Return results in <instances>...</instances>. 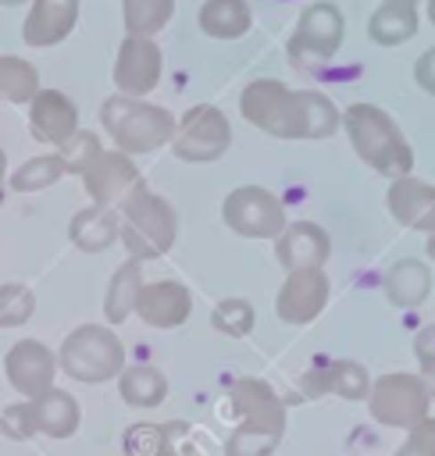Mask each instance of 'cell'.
Instances as JSON below:
<instances>
[{
	"instance_id": "obj_34",
	"label": "cell",
	"mask_w": 435,
	"mask_h": 456,
	"mask_svg": "<svg viewBox=\"0 0 435 456\" xmlns=\"http://www.w3.org/2000/svg\"><path fill=\"white\" fill-rule=\"evenodd\" d=\"M32 292L25 285H0V328L25 324L32 317Z\"/></svg>"
},
{
	"instance_id": "obj_1",
	"label": "cell",
	"mask_w": 435,
	"mask_h": 456,
	"mask_svg": "<svg viewBox=\"0 0 435 456\" xmlns=\"http://www.w3.org/2000/svg\"><path fill=\"white\" fill-rule=\"evenodd\" d=\"M239 110L275 139H328L339 128V110L324 93H296L278 78L250 82L239 96Z\"/></svg>"
},
{
	"instance_id": "obj_28",
	"label": "cell",
	"mask_w": 435,
	"mask_h": 456,
	"mask_svg": "<svg viewBox=\"0 0 435 456\" xmlns=\"http://www.w3.org/2000/svg\"><path fill=\"white\" fill-rule=\"evenodd\" d=\"M36 93H39L36 68L14 53H0V100L4 103H29Z\"/></svg>"
},
{
	"instance_id": "obj_9",
	"label": "cell",
	"mask_w": 435,
	"mask_h": 456,
	"mask_svg": "<svg viewBox=\"0 0 435 456\" xmlns=\"http://www.w3.org/2000/svg\"><path fill=\"white\" fill-rule=\"evenodd\" d=\"M232 142V128L228 118L214 107V103H196L185 110V118L175 125L171 135V150L178 160L189 164H203V160H218Z\"/></svg>"
},
{
	"instance_id": "obj_39",
	"label": "cell",
	"mask_w": 435,
	"mask_h": 456,
	"mask_svg": "<svg viewBox=\"0 0 435 456\" xmlns=\"http://www.w3.org/2000/svg\"><path fill=\"white\" fill-rule=\"evenodd\" d=\"M414 78H417L421 89H428L435 96V46L428 53H421V61L414 64Z\"/></svg>"
},
{
	"instance_id": "obj_8",
	"label": "cell",
	"mask_w": 435,
	"mask_h": 456,
	"mask_svg": "<svg viewBox=\"0 0 435 456\" xmlns=\"http://www.w3.org/2000/svg\"><path fill=\"white\" fill-rule=\"evenodd\" d=\"M371 413L378 424L385 428H414L428 417V392L421 385L417 374H406V370H396V374H385L378 381H371Z\"/></svg>"
},
{
	"instance_id": "obj_37",
	"label": "cell",
	"mask_w": 435,
	"mask_h": 456,
	"mask_svg": "<svg viewBox=\"0 0 435 456\" xmlns=\"http://www.w3.org/2000/svg\"><path fill=\"white\" fill-rule=\"evenodd\" d=\"M0 431L14 442H25L36 435V424H32V406L29 403H18V406H7L0 413Z\"/></svg>"
},
{
	"instance_id": "obj_7",
	"label": "cell",
	"mask_w": 435,
	"mask_h": 456,
	"mask_svg": "<svg viewBox=\"0 0 435 456\" xmlns=\"http://www.w3.org/2000/svg\"><path fill=\"white\" fill-rule=\"evenodd\" d=\"M342 43V14L335 4H314L300 14L289 43V61L303 71L321 75V64L335 57Z\"/></svg>"
},
{
	"instance_id": "obj_6",
	"label": "cell",
	"mask_w": 435,
	"mask_h": 456,
	"mask_svg": "<svg viewBox=\"0 0 435 456\" xmlns=\"http://www.w3.org/2000/svg\"><path fill=\"white\" fill-rule=\"evenodd\" d=\"M57 363H61V370L71 381L96 385V381H107V378L121 374V367H125V346H121V338L111 328L82 324V328H75L61 342Z\"/></svg>"
},
{
	"instance_id": "obj_14",
	"label": "cell",
	"mask_w": 435,
	"mask_h": 456,
	"mask_svg": "<svg viewBox=\"0 0 435 456\" xmlns=\"http://www.w3.org/2000/svg\"><path fill=\"white\" fill-rule=\"evenodd\" d=\"M328 299V274L321 267L314 271H289L285 285L278 289V299H275V310L285 324H307L321 314Z\"/></svg>"
},
{
	"instance_id": "obj_26",
	"label": "cell",
	"mask_w": 435,
	"mask_h": 456,
	"mask_svg": "<svg viewBox=\"0 0 435 456\" xmlns=\"http://www.w3.org/2000/svg\"><path fill=\"white\" fill-rule=\"evenodd\" d=\"M118 392L128 406H139V410H150L157 403H164L168 395V378L150 367V363H139V367H128L118 374Z\"/></svg>"
},
{
	"instance_id": "obj_17",
	"label": "cell",
	"mask_w": 435,
	"mask_h": 456,
	"mask_svg": "<svg viewBox=\"0 0 435 456\" xmlns=\"http://www.w3.org/2000/svg\"><path fill=\"white\" fill-rule=\"evenodd\" d=\"M328 253H332V239L314 221H296V224H285L278 232L275 256H278V264L285 271H314V267H324Z\"/></svg>"
},
{
	"instance_id": "obj_29",
	"label": "cell",
	"mask_w": 435,
	"mask_h": 456,
	"mask_svg": "<svg viewBox=\"0 0 435 456\" xmlns=\"http://www.w3.org/2000/svg\"><path fill=\"white\" fill-rule=\"evenodd\" d=\"M121 14H125V32L128 36L150 39L153 32H160L171 21L175 0H125L121 4Z\"/></svg>"
},
{
	"instance_id": "obj_22",
	"label": "cell",
	"mask_w": 435,
	"mask_h": 456,
	"mask_svg": "<svg viewBox=\"0 0 435 456\" xmlns=\"http://www.w3.org/2000/svg\"><path fill=\"white\" fill-rule=\"evenodd\" d=\"M68 239L82 249V253H103L114 239H118V214L111 207H86L71 217L68 224Z\"/></svg>"
},
{
	"instance_id": "obj_33",
	"label": "cell",
	"mask_w": 435,
	"mask_h": 456,
	"mask_svg": "<svg viewBox=\"0 0 435 456\" xmlns=\"http://www.w3.org/2000/svg\"><path fill=\"white\" fill-rule=\"evenodd\" d=\"M125 456H164V428L157 424H132L121 435Z\"/></svg>"
},
{
	"instance_id": "obj_16",
	"label": "cell",
	"mask_w": 435,
	"mask_h": 456,
	"mask_svg": "<svg viewBox=\"0 0 435 456\" xmlns=\"http://www.w3.org/2000/svg\"><path fill=\"white\" fill-rule=\"evenodd\" d=\"M300 392L307 399H317L324 392L342 395V399H367L371 392V374L364 363L357 360H328V363H314L303 378H300Z\"/></svg>"
},
{
	"instance_id": "obj_23",
	"label": "cell",
	"mask_w": 435,
	"mask_h": 456,
	"mask_svg": "<svg viewBox=\"0 0 435 456\" xmlns=\"http://www.w3.org/2000/svg\"><path fill=\"white\" fill-rule=\"evenodd\" d=\"M253 25V11L246 0H203L200 7V28L210 39H239L242 32H250Z\"/></svg>"
},
{
	"instance_id": "obj_40",
	"label": "cell",
	"mask_w": 435,
	"mask_h": 456,
	"mask_svg": "<svg viewBox=\"0 0 435 456\" xmlns=\"http://www.w3.org/2000/svg\"><path fill=\"white\" fill-rule=\"evenodd\" d=\"M4 175H7V157H4V150H0V200H4Z\"/></svg>"
},
{
	"instance_id": "obj_38",
	"label": "cell",
	"mask_w": 435,
	"mask_h": 456,
	"mask_svg": "<svg viewBox=\"0 0 435 456\" xmlns=\"http://www.w3.org/2000/svg\"><path fill=\"white\" fill-rule=\"evenodd\" d=\"M396 456H435V417H424L410 428L406 442L396 449Z\"/></svg>"
},
{
	"instance_id": "obj_25",
	"label": "cell",
	"mask_w": 435,
	"mask_h": 456,
	"mask_svg": "<svg viewBox=\"0 0 435 456\" xmlns=\"http://www.w3.org/2000/svg\"><path fill=\"white\" fill-rule=\"evenodd\" d=\"M139 289H143V264L139 260H125L111 285H107V299H103V314L111 324H121L128 321V314L135 310V299H139Z\"/></svg>"
},
{
	"instance_id": "obj_10",
	"label": "cell",
	"mask_w": 435,
	"mask_h": 456,
	"mask_svg": "<svg viewBox=\"0 0 435 456\" xmlns=\"http://www.w3.org/2000/svg\"><path fill=\"white\" fill-rule=\"evenodd\" d=\"M225 224L246 239H275L285 228V210L282 203L260 189V185H239L225 196L221 203Z\"/></svg>"
},
{
	"instance_id": "obj_24",
	"label": "cell",
	"mask_w": 435,
	"mask_h": 456,
	"mask_svg": "<svg viewBox=\"0 0 435 456\" xmlns=\"http://www.w3.org/2000/svg\"><path fill=\"white\" fill-rule=\"evenodd\" d=\"M431 292V271L421 260H399L385 274V296L396 306H421Z\"/></svg>"
},
{
	"instance_id": "obj_42",
	"label": "cell",
	"mask_w": 435,
	"mask_h": 456,
	"mask_svg": "<svg viewBox=\"0 0 435 456\" xmlns=\"http://www.w3.org/2000/svg\"><path fill=\"white\" fill-rule=\"evenodd\" d=\"M428 18H431V25H435V0H428Z\"/></svg>"
},
{
	"instance_id": "obj_32",
	"label": "cell",
	"mask_w": 435,
	"mask_h": 456,
	"mask_svg": "<svg viewBox=\"0 0 435 456\" xmlns=\"http://www.w3.org/2000/svg\"><path fill=\"white\" fill-rule=\"evenodd\" d=\"M100 153H103V146H100V139L93 132H75L71 139H64L57 146V157H61L64 171H71V175H82Z\"/></svg>"
},
{
	"instance_id": "obj_44",
	"label": "cell",
	"mask_w": 435,
	"mask_h": 456,
	"mask_svg": "<svg viewBox=\"0 0 435 456\" xmlns=\"http://www.w3.org/2000/svg\"><path fill=\"white\" fill-rule=\"evenodd\" d=\"M385 4H410V7H417V0H385Z\"/></svg>"
},
{
	"instance_id": "obj_20",
	"label": "cell",
	"mask_w": 435,
	"mask_h": 456,
	"mask_svg": "<svg viewBox=\"0 0 435 456\" xmlns=\"http://www.w3.org/2000/svg\"><path fill=\"white\" fill-rule=\"evenodd\" d=\"M78 21V0H32L21 39L29 46H57Z\"/></svg>"
},
{
	"instance_id": "obj_35",
	"label": "cell",
	"mask_w": 435,
	"mask_h": 456,
	"mask_svg": "<svg viewBox=\"0 0 435 456\" xmlns=\"http://www.w3.org/2000/svg\"><path fill=\"white\" fill-rule=\"evenodd\" d=\"M200 435L193 428H185L182 420L164 424V456H207L210 449L203 442H196Z\"/></svg>"
},
{
	"instance_id": "obj_41",
	"label": "cell",
	"mask_w": 435,
	"mask_h": 456,
	"mask_svg": "<svg viewBox=\"0 0 435 456\" xmlns=\"http://www.w3.org/2000/svg\"><path fill=\"white\" fill-rule=\"evenodd\" d=\"M428 256H431V260H435V232H431V235H428Z\"/></svg>"
},
{
	"instance_id": "obj_19",
	"label": "cell",
	"mask_w": 435,
	"mask_h": 456,
	"mask_svg": "<svg viewBox=\"0 0 435 456\" xmlns=\"http://www.w3.org/2000/svg\"><path fill=\"white\" fill-rule=\"evenodd\" d=\"M389 210L399 224L417 228V232H435V185L403 175L389 185Z\"/></svg>"
},
{
	"instance_id": "obj_21",
	"label": "cell",
	"mask_w": 435,
	"mask_h": 456,
	"mask_svg": "<svg viewBox=\"0 0 435 456\" xmlns=\"http://www.w3.org/2000/svg\"><path fill=\"white\" fill-rule=\"evenodd\" d=\"M29 406H32L36 435L43 431V435H50V438H71V435L78 431L82 413H78V403H75L71 392H64V388H46L43 395L29 399Z\"/></svg>"
},
{
	"instance_id": "obj_12",
	"label": "cell",
	"mask_w": 435,
	"mask_h": 456,
	"mask_svg": "<svg viewBox=\"0 0 435 456\" xmlns=\"http://www.w3.org/2000/svg\"><path fill=\"white\" fill-rule=\"evenodd\" d=\"M160 46L153 39H143V36H125L121 50H118V61H114V86L121 96L128 100H139L146 96L157 82H160Z\"/></svg>"
},
{
	"instance_id": "obj_11",
	"label": "cell",
	"mask_w": 435,
	"mask_h": 456,
	"mask_svg": "<svg viewBox=\"0 0 435 456\" xmlns=\"http://www.w3.org/2000/svg\"><path fill=\"white\" fill-rule=\"evenodd\" d=\"M86 192L96 207H114L125 203L135 189H143V178L132 164V157H125L121 150H103L86 171H82Z\"/></svg>"
},
{
	"instance_id": "obj_4",
	"label": "cell",
	"mask_w": 435,
	"mask_h": 456,
	"mask_svg": "<svg viewBox=\"0 0 435 456\" xmlns=\"http://www.w3.org/2000/svg\"><path fill=\"white\" fill-rule=\"evenodd\" d=\"M100 121L107 128V135L118 142V150L125 157L132 153H150L164 142H171L175 135V118L171 110L157 107V103H143V100H128V96H111L100 107Z\"/></svg>"
},
{
	"instance_id": "obj_31",
	"label": "cell",
	"mask_w": 435,
	"mask_h": 456,
	"mask_svg": "<svg viewBox=\"0 0 435 456\" xmlns=\"http://www.w3.org/2000/svg\"><path fill=\"white\" fill-rule=\"evenodd\" d=\"M210 324H214L221 335H232V338L250 335V331H253V306H250V299H239V296L221 299V303L210 310Z\"/></svg>"
},
{
	"instance_id": "obj_2",
	"label": "cell",
	"mask_w": 435,
	"mask_h": 456,
	"mask_svg": "<svg viewBox=\"0 0 435 456\" xmlns=\"http://www.w3.org/2000/svg\"><path fill=\"white\" fill-rule=\"evenodd\" d=\"M228 403L235 413H242V424L228 435L225 456H271L285 431V406L275 388L260 378H239L228 392Z\"/></svg>"
},
{
	"instance_id": "obj_15",
	"label": "cell",
	"mask_w": 435,
	"mask_h": 456,
	"mask_svg": "<svg viewBox=\"0 0 435 456\" xmlns=\"http://www.w3.org/2000/svg\"><path fill=\"white\" fill-rule=\"evenodd\" d=\"M29 128L36 142L61 146L78 132V107L61 89H39L29 100Z\"/></svg>"
},
{
	"instance_id": "obj_30",
	"label": "cell",
	"mask_w": 435,
	"mask_h": 456,
	"mask_svg": "<svg viewBox=\"0 0 435 456\" xmlns=\"http://www.w3.org/2000/svg\"><path fill=\"white\" fill-rule=\"evenodd\" d=\"M61 175H64L61 157H57V153H43V157L25 160V164L11 175V189H14V192H39V189L53 185Z\"/></svg>"
},
{
	"instance_id": "obj_43",
	"label": "cell",
	"mask_w": 435,
	"mask_h": 456,
	"mask_svg": "<svg viewBox=\"0 0 435 456\" xmlns=\"http://www.w3.org/2000/svg\"><path fill=\"white\" fill-rule=\"evenodd\" d=\"M4 7H18V4H25V0H0Z\"/></svg>"
},
{
	"instance_id": "obj_27",
	"label": "cell",
	"mask_w": 435,
	"mask_h": 456,
	"mask_svg": "<svg viewBox=\"0 0 435 456\" xmlns=\"http://www.w3.org/2000/svg\"><path fill=\"white\" fill-rule=\"evenodd\" d=\"M367 32H371V39L378 46H399L417 32V7H410V4H382L371 14Z\"/></svg>"
},
{
	"instance_id": "obj_3",
	"label": "cell",
	"mask_w": 435,
	"mask_h": 456,
	"mask_svg": "<svg viewBox=\"0 0 435 456\" xmlns=\"http://www.w3.org/2000/svg\"><path fill=\"white\" fill-rule=\"evenodd\" d=\"M353 150L382 175H392V178H403L414 164V153H410V142L403 139V132L396 128V121L374 107V103H353L346 114H339Z\"/></svg>"
},
{
	"instance_id": "obj_18",
	"label": "cell",
	"mask_w": 435,
	"mask_h": 456,
	"mask_svg": "<svg viewBox=\"0 0 435 456\" xmlns=\"http://www.w3.org/2000/svg\"><path fill=\"white\" fill-rule=\"evenodd\" d=\"M193 310V296L182 281H153L139 289L135 314L150 328H178Z\"/></svg>"
},
{
	"instance_id": "obj_5",
	"label": "cell",
	"mask_w": 435,
	"mask_h": 456,
	"mask_svg": "<svg viewBox=\"0 0 435 456\" xmlns=\"http://www.w3.org/2000/svg\"><path fill=\"white\" fill-rule=\"evenodd\" d=\"M121 207H125V224L118 232H121V242L128 249V260L143 264V260L164 256L178 235V221H175L171 203L146 192V189H135Z\"/></svg>"
},
{
	"instance_id": "obj_36",
	"label": "cell",
	"mask_w": 435,
	"mask_h": 456,
	"mask_svg": "<svg viewBox=\"0 0 435 456\" xmlns=\"http://www.w3.org/2000/svg\"><path fill=\"white\" fill-rule=\"evenodd\" d=\"M414 353H417V363H421V385L428 392V399H435V324L421 328L417 338H414Z\"/></svg>"
},
{
	"instance_id": "obj_13",
	"label": "cell",
	"mask_w": 435,
	"mask_h": 456,
	"mask_svg": "<svg viewBox=\"0 0 435 456\" xmlns=\"http://www.w3.org/2000/svg\"><path fill=\"white\" fill-rule=\"evenodd\" d=\"M53 370H57L53 353L36 338L14 342L7 349V356H4V374H7L11 388L21 392L25 399H36L46 388H53Z\"/></svg>"
}]
</instances>
